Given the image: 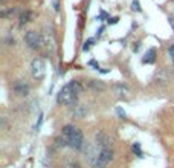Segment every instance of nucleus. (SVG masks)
Masks as SVG:
<instances>
[{"mask_svg": "<svg viewBox=\"0 0 174 168\" xmlns=\"http://www.w3.org/2000/svg\"><path fill=\"white\" fill-rule=\"evenodd\" d=\"M87 158L92 168H107L109 164L113 161L115 154L112 147H99L98 144H95V147L89 148Z\"/></svg>", "mask_w": 174, "mask_h": 168, "instance_id": "1", "label": "nucleus"}, {"mask_svg": "<svg viewBox=\"0 0 174 168\" xmlns=\"http://www.w3.org/2000/svg\"><path fill=\"white\" fill-rule=\"evenodd\" d=\"M61 136L64 138L67 147H70L73 150H81L84 147V135H83V132L79 130L78 127L72 125V124H67V125L63 127Z\"/></svg>", "mask_w": 174, "mask_h": 168, "instance_id": "2", "label": "nucleus"}, {"mask_svg": "<svg viewBox=\"0 0 174 168\" xmlns=\"http://www.w3.org/2000/svg\"><path fill=\"white\" fill-rule=\"evenodd\" d=\"M78 98L79 95L75 93V90L72 89V86L67 83L61 87V90L58 92V96H57V102L58 104H63V106H69V107H75L76 102H78Z\"/></svg>", "mask_w": 174, "mask_h": 168, "instance_id": "3", "label": "nucleus"}, {"mask_svg": "<svg viewBox=\"0 0 174 168\" xmlns=\"http://www.w3.org/2000/svg\"><path fill=\"white\" fill-rule=\"evenodd\" d=\"M24 43L28 44L29 49L38 50V49H41V46L44 44L43 35H40V34L35 32V31H28V32L24 34Z\"/></svg>", "mask_w": 174, "mask_h": 168, "instance_id": "4", "label": "nucleus"}, {"mask_svg": "<svg viewBox=\"0 0 174 168\" xmlns=\"http://www.w3.org/2000/svg\"><path fill=\"white\" fill-rule=\"evenodd\" d=\"M31 73L32 78L37 81H41L46 75V64L41 58H34L31 61Z\"/></svg>", "mask_w": 174, "mask_h": 168, "instance_id": "5", "label": "nucleus"}, {"mask_svg": "<svg viewBox=\"0 0 174 168\" xmlns=\"http://www.w3.org/2000/svg\"><path fill=\"white\" fill-rule=\"evenodd\" d=\"M12 92H14L17 96H28L29 92H31V87L24 81H17V83H14V86H12Z\"/></svg>", "mask_w": 174, "mask_h": 168, "instance_id": "6", "label": "nucleus"}, {"mask_svg": "<svg viewBox=\"0 0 174 168\" xmlns=\"http://www.w3.org/2000/svg\"><path fill=\"white\" fill-rule=\"evenodd\" d=\"M154 61H156V49L151 47V49L147 50L145 57L142 58V63H144V64H153Z\"/></svg>", "mask_w": 174, "mask_h": 168, "instance_id": "7", "label": "nucleus"}, {"mask_svg": "<svg viewBox=\"0 0 174 168\" xmlns=\"http://www.w3.org/2000/svg\"><path fill=\"white\" fill-rule=\"evenodd\" d=\"M87 84L92 90H95V92H102V90H105V84L99 80H89Z\"/></svg>", "mask_w": 174, "mask_h": 168, "instance_id": "8", "label": "nucleus"}, {"mask_svg": "<svg viewBox=\"0 0 174 168\" xmlns=\"http://www.w3.org/2000/svg\"><path fill=\"white\" fill-rule=\"evenodd\" d=\"M34 14H32V11H23L21 14H20V26H24V24H28L31 20H32Z\"/></svg>", "mask_w": 174, "mask_h": 168, "instance_id": "9", "label": "nucleus"}, {"mask_svg": "<svg viewBox=\"0 0 174 168\" xmlns=\"http://www.w3.org/2000/svg\"><path fill=\"white\" fill-rule=\"evenodd\" d=\"M131 150H133V153H135L138 158H142V156H144V153H142V150H141V144H139V142H135V144L131 145Z\"/></svg>", "mask_w": 174, "mask_h": 168, "instance_id": "10", "label": "nucleus"}, {"mask_svg": "<svg viewBox=\"0 0 174 168\" xmlns=\"http://www.w3.org/2000/svg\"><path fill=\"white\" fill-rule=\"evenodd\" d=\"M93 43H95V38H89V40L83 44V50H84V52H87V50L90 49V46H92Z\"/></svg>", "mask_w": 174, "mask_h": 168, "instance_id": "11", "label": "nucleus"}, {"mask_svg": "<svg viewBox=\"0 0 174 168\" xmlns=\"http://www.w3.org/2000/svg\"><path fill=\"white\" fill-rule=\"evenodd\" d=\"M73 110H75L73 113H75V115L78 116V118H79V116H83V115L86 113V110H84L83 107H79V106H75V107H73Z\"/></svg>", "mask_w": 174, "mask_h": 168, "instance_id": "12", "label": "nucleus"}, {"mask_svg": "<svg viewBox=\"0 0 174 168\" xmlns=\"http://www.w3.org/2000/svg\"><path fill=\"white\" fill-rule=\"evenodd\" d=\"M133 11H136V12H141L142 11V8H141V5H139V2L138 0H133Z\"/></svg>", "mask_w": 174, "mask_h": 168, "instance_id": "13", "label": "nucleus"}, {"mask_svg": "<svg viewBox=\"0 0 174 168\" xmlns=\"http://www.w3.org/2000/svg\"><path fill=\"white\" fill-rule=\"evenodd\" d=\"M116 113H118V116H119L121 119H125V112H124V109L116 107Z\"/></svg>", "mask_w": 174, "mask_h": 168, "instance_id": "14", "label": "nucleus"}, {"mask_svg": "<svg viewBox=\"0 0 174 168\" xmlns=\"http://www.w3.org/2000/svg\"><path fill=\"white\" fill-rule=\"evenodd\" d=\"M116 89L119 90V92H124V93H127V92H128V89H127V86H125V84H116Z\"/></svg>", "mask_w": 174, "mask_h": 168, "instance_id": "15", "label": "nucleus"}, {"mask_svg": "<svg viewBox=\"0 0 174 168\" xmlns=\"http://www.w3.org/2000/svg\"><path fill=\"white\" fill-rule=\"evenodd\" d=\"M89 66H92L95 70H99V64H98L95 60H90V61H89Z\"/></svg>", "mask_w": 174, "mask_h": 168, "instance_id": "16", "label": "nucleus"}, {"mask_svg": "<svg viewBox=\"0 0 174 168\" xmlns=\"http://www.w3.org/2000/svg\"><path fill=\"white\" fill-rule=\"evenodd\" d=\"M168 54H170V57H171V60L174 61V44H171V46H168Z\"/></svg>", "mask_w": 174, "mask_h": 168, "instance_id": "17", "label": "nucleus"}, {"mask_svg": "<svg viewBox=\"0 0 174 168\" xmlns=\"http://www.w3.org/2000/svg\"><path fill=\"white\" fill-rule=\"evenodd\" d=\"M6 44H8V46H14V44H16V40H14L12 37H8V38H6Z\"/></svg>", "mask_w": 174, "mask_h": 168, "instance_id": "18", "label": "nucleus"}, {"mask_svg": "<svg viewBox=\"0 0 174 168\" xmlns=\"http://www.w3.org/2000/svg\"><path fill=\"white\" fill-rule=\"evenodd\" d=\"M41 122H43V115H40V118H38V122L35 124V130H37V128H38L40 125H41Z\"/></svg>", "mask_w": 174, "mask_h": 168, "instance_id": "19", "label": "nucleus"}, {"mask_svg": "<svg viewBox=\"0 0 174 168\" xmlns=\"http://www.w3.org/2000/svg\"><path fill=\"white\" fill-rule=\"evenodd\" d=\"M139 49H141V43H136V44H133V52H138Z\"/></svg>", "mask_w": 174, "mask_h": 168, "instance_id": "20", "label": "nucleus"}, {"mask_svg": "<svg viewBox=\"0 0 174 168\" xmlns=\"http://www.w3.org/2000/svg\"><path fill=\"white\" fill-rule=\"evenodd\" d=\"M118 17H113V19H109V24H115V23H118Z\"/></svg>", "mask_w": 174, "mask_h": 168, "instance_id": "21", "label": "nucleus"}, {"mask_svg": "<svg viewBox=\"0 0 174 168\" xmlns=\"http://www.w3.org/2000/svg\"><path fill=\"white\" fill-rule=\"evenodd\" d=\"M168 20H170V24H171V28L174 29V16H170V19H168Z\"/></svg>", "mask_w": 174, "mask_h": 168, "instance_id": "22", "label": "nucleus"}, {"mask_svg": "<svg viewBox=\"0 0 174 168\" xmlns=\"http://www.w3.org/2000/svg\"><path fill=\"white\" fill-rule=\"evenodd\" d=\"M102 32H104V26H101V28H99V31H98V37H101V34H102Z\"/></svg>", "mask_w": 174, "mask_h": 168, "instance_id": "23", "label": "nucleus"}, {"mask_svg": "<svg viewBox=\"0 0 174 168\" xmlns=\"http://www.w3.org/2000/svg\"><path fill=\"white\" fill-rule=\"evenodd\" d=\"M53 6H55V11H58V9H60V8H58V2H57V0L53 2Z\"/></svg>", "mask_w": 174, "mask_h": 168, "instance_id": "24", "label": "nucleus"}, {"mask_svg": "<svg viewBox=\"0 0 174 168\" xmlns=\"http://www.w3.org/2000/svg\"><path fill=\"white\" fill-rule=\"evenodd\" d=\"M99 72L101 73H109V70H107V69H99Z\"/></svg>", "mask_w": 174, "mask_h": 168, "instance_id": "25", "label": "nucleus"}]
</instances>
